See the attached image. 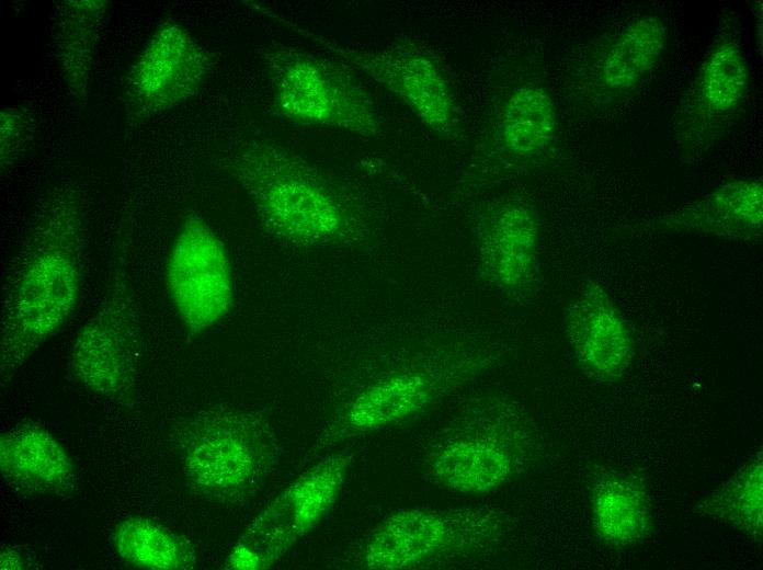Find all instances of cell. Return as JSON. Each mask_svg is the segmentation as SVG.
<instances>
[{"mask_svg": "<svg viewBox=\"0 0 763 570\" xmlns=\"http://www.w3.org/2000/svg\"><path fill=\"white\" fill-rule=\"evenodd\" d=\"M166 280L173 308L192 334L210 329L232 308L228 253L198 215H189L181 223L167 256Z\"/></svg>", "mask_w": 763, "mask_h": 570, "instance_id": "7", "label": "cell"}, {"mask_svg": "<svg viewBox=\"0 0 763 570\" xmlns=\"http://www.w3.org/2000/svg\"><path fill=\"white\" fill-rule=\"evenodd\" d=\"M479 271L496 289L512 296L531 294L538 281L539 224L533 208L519 198L493 206L477 236Z\"/></svg>", "mask_w": 763, "mask_h": 570, "instance_id": "10", "label": "cell"}, {"mask_svg": "<svg viewBox=\"0 0 763 570\" xmlns=\"http://www.w3.org/2000/svg\"><path fill=\"white\" fill-rule=\"evenodd\" d=\"M557 126L554 102L546 90L522 87L508 99L500 124L503 146L515 155L542 150L553 139Z\"/></svg>", "mask_w": 763, "mask_h": 570, "instance_id": "21", "label": "cell"}, {"mask_svg": "<svg viewBox=\"0 0 763 570\" xmlns=\"http://www.w3.org/2000/svg\"><path fill=\"white\" fill-rule=\"evenodd\" d=\"M140 334L125 265L112 267L103 298L76 335L69 373L84 389L107 398L127 399L139 362Z\"/></svg>", "mask_w": 763, "mask_h": 570, "instance_id": "5", "label": "cell"}, {"mask_svg": "<svg viewBox=\"0 0 763 570\" xmlns=\"http://www.w3.org/2000/svg\"><path fill=\"white\" fill-rule=\"evenodd\" d=\"M114 548L126 562L152 570L193 567L191 545L158 522L143 516L122 521L113 534Z\"/></svg>", "mask_w": 763, "mask_h": 570, "instance_id": "19", "label": "cell"}, {"mask_svg": "<svg viewBox=\"0 0 763 570\" xmlns=\"http://www.w3.org/2000/svg\"><path fill=\"white\" fill-rule=\"evenodd\" d=\"M509 449L491 440H460L444 447L433 461L441 483L463 493H485L502 485L512 474Z\"/></svg>", "mask_w": 763, "mask_h": 570, "instance_id": "17", "label": "cell"}, {"mask_svg": "<svg viewBox=\"0 0 763 570\" xmlns=\"http://www.w3.org/2000/svg\"><path fill=\"white\" fill-rule=\"evenodd\" d=\"M348 458L329 456L278 493L252 520L225 562L236 570L267 569L331 511L342 490Z\"/></svg>", "mask_w": 763, "mask_h": 570, "instance_id": "6", "label": "cell"}, {"mask_svg": "<svg viewBox=\"0 0 763 570\" xmlns=\"http://www.w3.org/2000/svg\"><path fill=\"white\" fill-rule=\"evenodd\" d=\"M83 267L80 198L75 190L61 187L38 209L3 284L2 384L71 318L81 296Z\"/></svg>", "mask_w": 763, "mask_h": 570, "instance_id": "1", "label": "cell"}, {"mask_svg": "<svg viewBox=\"0 0 763 570\" xmlns=\"http://www.w3.org/2000/svg\"><path fill=\"white\" fill-rule=\"evenodd\" d=\"M762 469V453H758L703 502V511L753 539H761Z\"/></svg>", "mask_w": 763, "mask_h": 570, "instance_id": "20", "label": "cell"}, {"mask_svg": "<svg viewBox=\"0 0 763 570\" xmlns=\"http://www.w3.org/2000/svg\"><path fill=\"white\" fill-rule=\"evenodd\" d=\"M749 82V69L740 46L724 41L713 48L698 78V92L706 109L716 114L734 110Z\"/></svg>", "mask_w": 763, "mask_h": 570, "instance_id": "23", "label": "cell"}, {"mask_svg": "<svg viewBox=\"0 0 763 570\" xmlns=\"http://www.w3.org/2000/svg\"><path fill=\"white\" fill-rule=\"evenodd\" d=\"M667 42V27L653 15L628 24L612 42L597 70L602 86L612 92L634 88L660 59Z\"/></svg>", "mask_w": 763, "mask_h": 570, "instance_id": "18", "label": "cell"}, {"mask_svg": "<svg viewBox=\"0 0 763 570\" xmlns=\"http://www.w3.org/2000/svg\"><path fill=\"white\" fill-rule=\"evenodd\" d=\"M2 477L31 493H59L72 486L73 463L64 446L38 425H22L0 438Z\"/></svg>", "mask_w": 763, "mask_h": 570, "instance_id": "14", "label": "cell"}, {"mask_svg": "<svg viewBox=\"0 0 763 570\" xmlns=\"http://www.w3.org/2000/svg\"><path fill=\"white\" fill-rule=\"evenodd\" d=\"M273 109L300 126H323L364 137L376 136L382 119L369 93L343 67L292 47L266 56Z\"/></svg>", "mask_w": 763, "mask_h": 570, "instance_id": "4", "label": "cell"}, {"mask_svg": "<svg viewBox=\"0 0 763 570\" xmlns=\"http://www.w3.org/2000/svg\"><path fill=\"white\" fill-rule=\"evenodd\" d=\"M762 189L761 181L754 179L729 182L665 216L659 225L729 240L756 239L763 223Z\"/></svg>", "mask_w": 763, "mask_h": 570, "instance_id": "13", "label": "cell"}, {"mask_svg": "<svg viewBox=\"0 0 763 570\" xmlns=\"http://www.w3.org/2000/svg\"><path fill=\"white\" fill-rule=\"evenodd\" d=\"M315 38L390 91L433 132L445 136L456 132L457 107L448 81L436 59L417 43L402 39L383 48L356 49Z\"/></svg>", "mask_w": 763, "mask_h": 570, "instance_id": "8", "label": "cell"}, {"mask_svg": "<svg viewBox=\"0 0 763 570\" xmlns=\"http://www.w3.org/2000/svg\"><path fill=\"white\" fill-rule=\"evenodd\" d=\"M179 435L186 476L201 491L218 499L253 495L275 461L269 429L251 414L224 410L198 413Z\"/></svg>", "mask_w": 763, "mask_h": 570, "instance_id": "3", "label": "cell"}, {"mask_svg": "<svg viewBox=\"0 0 763 570\" xmlns=\"http://www.w3.org/2000/svg\"><path fill=\"white\" fill-rule=\"evenodd\" d=\"M457 533L442 513L422 509L397 511L369 536L364 565L376 570L412 568L452 547Z\"/></svg>", "mask_w": 763, "mask_h": 570, "instance_id": "12", "label": "cell"}, {"mask_svg": "<svg viewBox=\"0 0 763 570\" xmlns=\"http://www.w3.org/2000/svg\"><path fill=\"white\" fill-rule=\"evenodd\" d=\"M104 9L102 1H68L60 12L57 50L64 73L76 94H82L88 83L92 50Z\"/></svg>", "mask_w": 763, "mask_h": 570, "instance_id": "22", "label": "cell"}, {"mask_svg": "<svg viewBox=\"0 0 763 570\" xmlns=\"http://www.w3.org/2000/svg\"><path fill=\"white\" fill-rule=\"evenodd\" d=\"M26 124L22 122L19 114L11 112L2 113L1 116V164L7 166L13 161L16 153L18 144L24 141Z\"/></svg>", "mask_w": 763, "mask_h": 570, "instance_id": "24", "label": "cell"}, {"mask_svg": "<svg viewBox=\"0 0 763 570\" xmlns=\"http://www.w3.org/2000/svg\"><path fill=\"white\" fill-rule=\"evenodd\" d=\"M232 173L263 226L301 246L342 241L353 218L331 183L297 153L270 140H254L232 162Z\"/></svg>", "mask_w": 763, "mask_h": 570, "instance_id": "2", "label": "cell"}, {"mask_svg": "<svg viewBox=\"0 0 763 570\" xmlns=\"http://www.w3.org/2000/svg\"><path fill=\"white\" fill-rule=\"evenodd\" d=\"M592 522L599 538L610 546L628 547L641 542L651 526L644 480L618 471L600 478L593 489Z\"/></svg>", "mask_w": 763, "mask_h": 570, "instance_id": "15", "label": "cell"}, {"mask_svg": "<svg viewBox=\"0 0 763 570\" xmlns=\"http://www.w3.org/2000/svg\"><path fill=\"white\" fill-rule=\"evenodd\" d=\"M213 66V56L178 21H162L127 78L129 103L138 114H155L193 96Z\"/></svg>", "mask_w": 763, "mask_h": 570, "instance_id": "9", "label": "cell"}, {"mask_svg": "<svg viewBox=\"0 0 763 570\" xmlns=\"http://www.w3.org/2000/svg\"><path fill=\"white\" fill-rule=\"evenodd\" d=\"M437 380L424 372L388 376L360 394L345 411V423L368 431L396 423L422 408L435 394Z\"/></svg>", "mask_w": 763, "mask_h": 570, "instance_id": "16", "label": "cell"}, {"mask_svg": "<svg viewBox=\"0 0 763 570\" xmlns=\"http://www.w3.org/2000/svg\"><path fill=\"white\" fill-rule=\"evenodd\" d=\"M565 327L574 356L591 378L619 380L634 358L627 322L607 289L588 278L569 301Z\"/></svg>", "mask_w": 763, "mask_h": 570, "instance_id": "11", "label": "cell"}]
</instances>
